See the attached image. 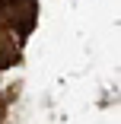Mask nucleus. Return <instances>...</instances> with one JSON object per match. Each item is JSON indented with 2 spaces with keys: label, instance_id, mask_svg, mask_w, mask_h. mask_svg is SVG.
<instances>
[{
  "label": "nucleus",
  "instance_id": "nucleus-1",
  "mask_svg": "<svg viewBox=\"0 0 121 124\" xmlns=\"http://www.w3.org/2000/svg\"><path fill=\"white\" fill-rule=\"evenodd\" d=\"M35 13H38L35 0H10V19L19 32H29L35 26Z\"/></svg>",
  "mask_w": 121,
  "mask_h": 124
},
{
  "label": "nucleus",
  "instance_id": "nucleus-2",
  "mask_svg": "<svg viewBox=\"0 0 121 124\" xmlns=\"http://www.w3.org/2000/svg\"><path fill=\"white\" fill-rule=\"evenodd\" d=\"M13 61H16V48H13V41L0 38V67H10Z\"/></svg>",
  "mask_w": 121,
  "mask_h": 124
}]
</instances>
